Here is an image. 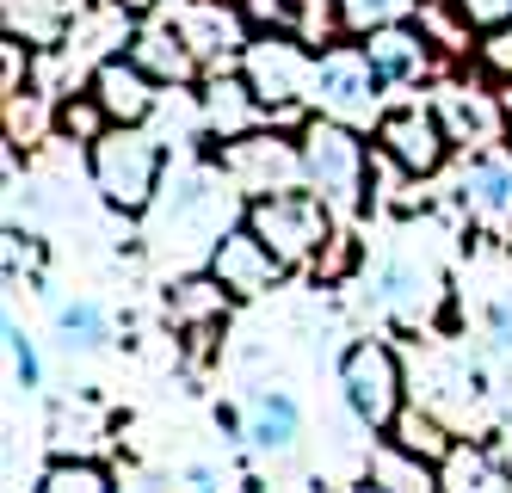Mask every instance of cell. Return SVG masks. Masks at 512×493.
<instances>
[{"mask_svg":"<svg viewBox=\"0 0 512 493\" xmlns=\"http://www.w3.org/2000/svg\"><path fill=\"white\" fill-rule=\"evenodd\" d=\"M414 0H346V25L358 31H377V25H395V19H408Z\"/></svg>","mask_w":512,"mask_h":493,"instance_id":"30","label":"cell"},{"mask_svg":"<svg viewBox=\"0 0 512 493\" xmlns=\"http://www.w3.org/2000/svg\"><path fill=\"white\" fill-rule=\"evenodd\" d=\"M438 272L426 259H389L383 272H377V309L383 315H395L401 327H420V321H432V309H438Z\"/></svg>","mask_w":512,"mask_h":493,"instance_id":"10","label":"cell"},{"mask_svg":"<svg viewBox=\"0 0 512 493\" xmlns=\"http://www.w3.org/2000/svg\"><path fill=\"white\" fill-rule=\"evenodd\" d=\"M327 210L334 204H327L321 192H297V185H290V192H272V198L247 204V229L266 235L284 265H297V259H309L327 241Z\"/></svg>","mask_w":512,"mask_h":493,"instance_id":"4","label":"cell"},{"mask_svg":"<svg viewBox=\"0 0 512 493\" xmlns=\"http://www.w3.org/2000/svg\"><path fill=\"white\" fill-rule=\"evenodd\" d=\"M488 327H494V339H500V346L512 352V296H500L494 309H488Z\"/></svg>","mask_w":512,"mask_h":493,"instance_id":"36","label":"cell"},{"mask_svg":"<svg viewBox=\"0 0 512 493\" xmlns=\"http://www.w3.org/2000/svg\"><path fill=\"white\" fill-rule=\"evenodd\" d=\"M130 37H136L130 7H118V0H99V7H87V13L75 19V31L62 37V68H68V62H105L118 44H130Z\"/></svg>","mask_w":512,"mask_h":493,"instance_id":"15","label":"cell"},{"mask_svg":"<svg viewBox=\"0 0 512 493\" xmlns=\"http://www.w3.org/2000/svg\"><path fill=\"white\" fill-rule=\"evenodd\" d=\"M377 142H383V155L408 173V179H432L438 167H445V124H438V111H420V105H401L389 111V118L377 124Z\"/></svg>","mask_w":512,"mask_h":493,"instance_id":"8","label":"cell"},{"mask_svg":"<svg viewBox=\"0 0 512 493\" xmlns=\"http://www.w3.org/2000/svg\"><path fill=\"white\" fill-rule=\"evenodd\" d=\"M93 93H99L105 111H112V124H142L155 111V74L136 56H105L93 68Z\"/></svg>","mask_w":512,"mask_h":493,"instance_id":"11","label":"cell"},{"mask_svg":"<svg viewBox=\"0 0 512 493\" xmlns=\"http://www.w3.org/2000/svg\"><path fill=\"white\" fill-rule=\"evenodd\" d=\"M130 56L155 74V81H173V87H186L192 74H198V50L186 44V31H179L167 13L161 19H149V25H136V37H130Z\"/></svg>","mask_w":512,"mask_h":493,"instance_id":"14","label":"cell"},{"mask_svg":"<svg viewBox=\"0 0 512 493\" xmlns=\"http://www.w3.org/2000/svg\"><path fill=\"white\" fill-rule=\"evenodd\" d=\"M364 173H371V155H364V142L346 118H315L303 130V179L334 210L346 216L364 210Z\"/></svg>","mask_w":512,"mask_h":493,"instance_id":"1","label":"cell"},{"mask_svg":"<svg viewBox=\"0 0 512 493\" xmlns=\"http://www.w3.org/2000/svg\"><path fill=\"white\" fill-rule=\"evenodd\" d=\"M371 487H389V493H432V487H445L438 481V463L432 457H420V450H408V444H377L371 450Z\"/></svg>","mask_w":512,"mask_h":493,"instance_id":"18","label":"cell"},{"mask_svg":"<svg viewBox=\"0 0 512 493\" xmlns=\"http://www.w3.org/2000/svg\"><path fill=\"white\" fill-rule=\"evenodd\" d=\"M457 13L469 19V31H500L512 25V0H457Z\"/></svg>","mask_w":512,"mask_h":493,"instance_id":"32","label":"cell"},{"mask_svg":"<svg viewBox=\"0 0 512 493\" xmlns=\"http://www.w3.org/2000/svg\"><path fill=\"white\" fill-rule=\"evenodd\" d=\"M457 198L475 222H488V229H500V222H512V155H469L463 179H457Z\"/></svg>","mask_w":512,"mask_h":493,"instance_id":"12","label":"cell"},{"mask_svg":"<svg viewBox=\"0 0 512 493\" xmlns=\"http://www.w3.org/2000/svg\"><path fill=\"white\" fill-rule=\"evenodd\" d=\"M204 124L223 136V142H235V136H247L253 124H260V93L247 87V74H241V81H229V74H223V81L204 87Z\"/></svg>","mask_w":512,"mask_h":493,"instance_id":"19","label":"cell"},{"mask_svg":"<svg viewBox=\"0 0 512 493\" xmlns=\"http://www.w3.org/2000/svg\"><path fill=\"white\" fill-rule=\"evenodd\" d=\"M93 185L105 192V204H118L124 216L149 210L155 185H161V142L142 136L136 124H112L93 142Z\"/></svg>","mask_w":512,"mask_h":493,"instance_id":"2","label":"cell"},{"mask_svg":"<svg viewBox=\"0 0 512 493\" xmlns=\"http://www.w3.org/2000/svg\"><path fill=\"white\" fill-rule=\"evenodd\" d=\"M112 487V469L93 457H56L44 469V493H105Z\"/></svg>","mask_w":512,"mask_h":493,"instance_id":"26","label":"cell"},{"mask_svg":"<svg viewBox=\"0 0 512 493\" xmlns=\"http://www.w3.org/2000/svg\"><path fill=\"white\" fill-rule=\"evenodd\" d=\"M118 7H130V13H142V7H155V0H118Z\"/></svg>","mask_w":512,"mask_h":493,"instance_id":"37","label":"cell"},{"mask_svg":"<svg viewBox=\"0 0 512 493\" xmlns=\"http://www.w3.org/2000/svg\"><path fill=\"white\" fill-rule=\"evenodd\" d=\"M438 481H445V487H463V493H469V487H506V469L488 457V450H475V444H469V450L451 444V457L438 463Z\"/></svg>","mask_w":512,"mask_h":493,"instance_id":"24","label":"cell"},{"mask_svg":"<svg viewBox=\"0 0 512 493\" xmlns=\"http://www.w3.org/2000/svg\"><path fill=\"white\" fill-rule=\"evenodd\" d=\"M438 124H445L451 142H475L488 148L500 136V105L488 93H469V87H445L438 93Z\"/></svg>","mask_w":512,"mask_h":493,"instance_id":"17","label":"cell"},{"mask_svg":"<svg viewBox=\"0 0 512 493\" xmlns=\"http://www.w3.org/2000/svg\"><path fill=\"white\" fill-rule=\"evenodd\" d=\"M7 358H13V383L19 389H38V352H31V339L19 327H7Z\"/></svg>","mask_w":512,"mask_h":493,"instance_id":"33","label":"cell"},{"mask_svg":"<svg viewBox=\"0 0 512 493\" xmlns=\"http://www.w3.org/2000/svg\"><path fill=\"white\" fill-rule=\"evenodd\" d=\"M482 68L494 74V81H512V25H500V31L482 37Z\"/></svg>","mask_w":512,"mask_h":493,"instance_id":"34","label":"cell"},{"mask_svg":"<svg viewBox=\"0 0 512 493\" xmlns=\"http://www.w3.org/2000/svg\"><path fill=\"white\" fill-rule=\"evenodd\" d=\"M179 31H186V44L198 56H223V50H247V25L235 7H223V0H186V7L167 13Z\"/></svg>","mask_w":512,"mask_h":493,"instance_id":"16","label":"cell"},{"mask_svg":"<svg viewBox=\"0 0 512 493\" xmlns=\"http://www.w3.org/2000/svg\"><path fill=\"white\" fill-rule=\"evenodd\" d=\"M210 272L216 284H223L229 296H266L284 272V259L272 253L266 235H253V229H223L210 247Z\"/></svg>","mask_w":512,"mask_h":493,"instance_id":"9","label":"cell"},{"mask_svg":"<svg viewBox=\"0 0 512 493\" xmlns=\"http://www.w3.org/2000/svg\"><path fill=\"white\" fill-rule=\"evenodd\" d=\"M105 124H112V111L99 105V93H87V99H62V105H56V130H62L68 142H99Z\"/></svg>","mask_w":512,"mask_h":493,"instance_id":"27","label":"cell"},{"mask_svg":"<svg viewBox=\"0 0 512 493\" xmlns=\"http://www.w3.org/2000/svg\"><path fill=\"white\" fill-rule=\"evenodd\" d=\"M223 309H229V290L216 284V272L210 278H186V284L167 290V315L179 327H210V321H223Z\"/></svg>","mask_w":512,"mask_h":493,"instance_id":"22","label":"cell"},{"mask_svg":"<svg viewBox=\"0 0 512 493\" xmlns=\"http://www.w3.org/2000/svg\"><path fill=\"white\" fill-rule=\"evenodd\" d=\"M420 31L432 37V44H445V50H463V31H469V19L457 13V0H451V13L438 7V0H420Z\"/></svg>","mask_w":512,"mask_h":493,"instance_id":"29","label":"cell"},{"mask_svg":"<svg viewBox=\"0 0 512 493\" xmlns=\"http://www.w3.org/2000/svg\"><path fill=\"white\" fill-rule=\"evenodd\" d=\"M223 173H229V185L235 192H247V198H272V192H290V185L303 179V142L290 148V142H278V136H235L229 148H223Z\"/></svg>","mask_w":512,"mask_h":493,"instance_id":"6","label":"cell"},{"mask_svg":"<svg viewBox=\"0 0 512 493\" xmlns=\"http://www.w3.org/2000/svg\"><path fill=\"white\" fill-rule=\"evenodd\" d=\"M432 37L420 31V25H377V31H364V50H371V62H377V74L383 81H395V87H414V81H426L432 74Z\"/></svg>","mask_w":512,"mask_h":493,"instance_id":"13","label":"cell"},{"mask_svg":"<svg viewBox=\"0 0 512 493\" xmlns=\"http://www.w3.org/2000/svg\"><path fill=\"white\" fill-rule=\"evenodd\" d=\"M340 389H346V407L358 413L371 432H389L395 413H401V364L383 339H358L340 358Z\"/></svg>","mask_w":512,"mask_h":493,"instance_id":"5","label":"cell"},{"mask_svg":"<svg viewBox=\"0 0 512 493\" xmlns=\"http://www.w3.org/2000/svg\"><path fill=\"white\" fill-rule=\"evenodd\" d=\"M0 25H7V37L50 50L68 37V0H0Z\"/></svg>","mask_w":512,"mask_h":493,"instance_id":"20","label":"cell"},{"mask_svg":"<svg viewBox=\"0 0 512 493\" xmlns=\"http://www.w3.org/2000/svg\"><path fill=\"white\" fill-rule=\"evenodd\" d=\"M377 87H383V74H377L371 50H358V44H334L315 62V99L334 111V118H346V124L371 118Z\"/></svg>","mask_w":512,"mask_h":493,"instance_id":"7","label":"cell"},{"mask_svg":"<svg viewBox=\"0 0 512 493\" xmlns=\"http://www.w3.org/2000/svg\"><path fill=\"white\" fill-rule=\"evenodd\" d=\"M247 444L253 450H290L297 444V401L278 395V389H260L247 401Z\"/></svg>","mask_w":512,"mask_h":493,"instance_id":"21","label":"cell"},{"mask_svg":"<svg viewBox=\"0 0 512 493\" xmlns=\"http://www.w3.org/2000/svg\"><path fill=\"white\" fill-rule=\"evenodd\" d=\"M395 444H408V450H420V457H432V463H445L451 457V432L432 420V413H414V407H401L395 413Z\"/></svg>","mask_w":512,"mask_h":493,"instance_id":"25","label":"cell"},{"mask_svg":"<svg viewBox=\"0 0 512 493\" xmlns=\"http://www.w3.org/2000/svg\"><path fill=\"white\" fill-rule=\"evenodd\" d=\"M315 62L309 44L297 31H266V37H247V50H241V74H247V87L260 93L266 111H290L303 93H315Z\"/></svg>","mask_w":512,"mask_h":493,"instance_id":"3","label":"cell"},{"mask_svg":"<svg viewBox=\"0 0 512 493\" xmlns=\"http://www.w3.org/2000/svg\"><path fill=\"white\" fill-rule=\"evenodd\" d=\"M56 327H62L68 346H105V333H112V321H105L99 302H68V309L56 315Z\"/></svg>","mask_w":512,"mask_h":493,"instance_id":"28","label":"cell"},{"mask_svg":"<svg viewBox=\"0 0 512 493\" xmlns=\"http://www.w3.org/2000/svg\"><path fill=\"white\" fill-rule=\"evenodd\" d=\"M253 25H266V31H284V0H247L241 7Z\"/></svg>","mask_w":512,"mask_h":493,"instance_id":"35","label":"cell"},{"mask_svg":"<svg viewBox=\"0 0 512 493\" xmlns=\"http://www.w3.org/2000/svg\"><path fill=\"white\" fill-rule=\"evenodd\" d=\"M25 74H31V56H25V37H7L0 44V93H25Z\"/></svg>","mask_w":512,"mask_h":493,"instance_id":"31","label":"cell"},{"mask_svg":"<svg viewBox=\"0 0 512 493\" xmlns=\"http://www.w3.org/2000/svg\"><path fill=\"white\" fill-rule=\"evenodd\" d=\"M340 25H346V0H284V31H297L309 50L334 44Z\"/></svg>","mask_w":512,"mask_h":493,"instance_id":"23","label":"cell"}]
</instances>
